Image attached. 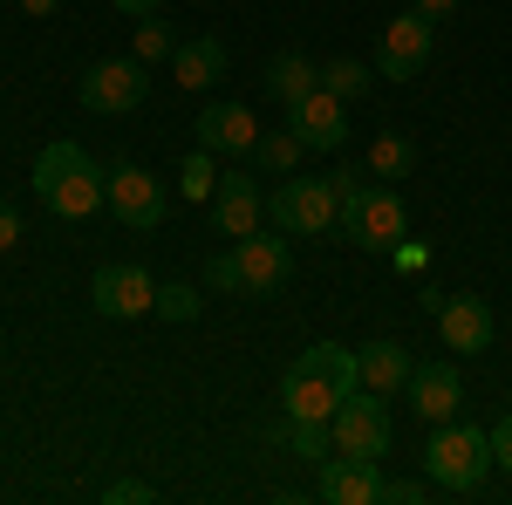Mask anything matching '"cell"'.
Wrapping results in <instances>:
<instances>
[{
  "label": "cell",
  "mask_w": 512,
  "mask_h": 505,
  "mask_svg": "<svg viewBox=\"0 0 512 505\" xmlns=\"http://www.w3.org/2000/svg\"><path fill=\"white\" fill-rule=\"evenodd\" d=\"M328 178H335V198H342L335 226L349 233V246H362V253H396V246L410 239L403 192H390V185L369 171V157H349V164L328 171Z\"/></svg>",
  "instance_id": "cell-1"
},
{
  "label": "cell",
  "mask_w": 512,
  "mask_h": 505,
  "mask_svg": "<svg viewBox=\"0 0 512 505\" xmlns=\"http://www.w3.org/2000/svg\"><path fill=\"white\" fill-rule=\"evenodd\" d=\"M355 383H362L355 349H342V342H315V349L294 355V369L280 376V410H287V417H315V424H328V417L349 403Z\"/></svg>",
  "instance_id": "cell-2"
},
{
  "label": "cell",
  "mask_w": 512,
  "mask_h": 505,
  "mask_svg": "<svg viewBox=\"0 0 512 505\" xmlns=\"http://www.w3.org/2000/svg\"><path fill=\"white\" fill-rule=\"evenodd\" d=\"M103 192H110V171L82 151V144H69V137L35 157L41 212H55V219H89V212H103Z\"/></svg>",
  "instance_id": "cell-3"
},
{
  "label": "cell",
  "mask_w": 512,
  "mask_h": 505,
  "mask_svg": "<svg viewBox=\"0 0 512 505\" xmlns=\"http://www.w3.org/2000/svg\"><path fill=\"white\" fill-rule=\"evenodd\" d=\"M485 471H492V430L465 424V417H451V424L431 430V444H424V478H431L437 492L465 499V492L485 485Z\"/></svg>",
  "instance_id": "cell-4"
},
{
  "label": "cell",
  "mask_w": 512,
  "mask_h": 505,
  "mask_svg": "<svg viewBox=\"0 0 512 505\" xmlns=\"http://www.w3.org/2000/svg\"><path fill=\"white\" fill-rule=\"evenodd\" d=\"M335 212H342L335 178H315V171H287L274 192H267V226H274V233H287V239L335 233Z\"/></svg>",
  "instance_id": "cell-5"
},
{
  "label": "cell",
  "mask_w": 512,
  "mask_h": 505,
  "mask_svg": "<svg viewBox=\"0 0 512 505\" xmlns=\"http://www.w3.org/2000/svg\"><path fill=\"white\" fill-rule=\"evenodd\" d=\"M328 430H335V451H349V458H390V444H396V417H390V403L376 396V389H349V403L328 417Z\"/></svg>",
  "instance_id": "cell-6"
},
{
  "label": "cell",
  "mask_w": 512,
  "mask_h": 505,
  "mask_svg": "<svg viewBox=\"0 0 512 505\" xmlns=\"http://www.w3.org/2000/svg\"><path fill=\"white\" fill-rule=\"evenodd\" d=\"M151 96V69L137 55H117V62H96L76 76V103L89 117H130L137 103Z\"/></svg>",
  "instance_id": "cell-7"
},
{
  "label": "cell",
  "mask_w": 512,
  "mask_h": 505,
  "mask_svg": "<svg viewBox=\"0 0 512 505\" xmlns=\"http://www.w3.org/2000/svg\"><path fill=\"white\" fill-rule=\"evenodd\" d=\"M226 260H233V287L253 294V301H267V294H280L294 280V246H287V233H246V239H233Z\"/></svg>",
  "instance_id": "cell-8"
},
{
  "label": "cell",
  "mask_w": 512,
  "mask_h": 505,
  "mask_svg": "<svg viewBox=\"0 0 512 505\" xmlns=\"http://www.w3.org/2000/svg\"><path fill=\"white\" fill-rule=\"evenodd\" d=\"M89 308L103 314V321H144V314L158 308V280L137 260H117V267H103L89 280Z\"/></svg>",
  "instance_id": "cell-9"
},
{
  "label": "cell",
  "mask_w": 512,
  "mask_h": 505,
  "mask_svg": "<svg viewBox=\"0 0 512 505\" xmlns=\"http://www.w3.org/2000/svg\"><path fill=\"white\" fill-rule=\"evenodd\" d=\"M431 48H437V21L431 14H396L390 28H383V48H376V76L383 82H410V76H424V62H431Z\"/></svg>",
  "instance_id": "cell-10"
},
{
  "label": "cell",
  "mask_w": 512,
  "mask_h": 505,
  "mask_svg": "<svg viewBox=\"0 0 512 505\" xmlns=\"http://www.w3.org/2000/svg\"><path fill=\"white\" fill-rule=\"evenodd\" d=\"M103 205L117 212V226H137V233H158L164 226V185L144 171V164H117L110 171V192H103Z\"/></svg>",
  "instance_id": "cell-11"
},
{
  "label": "cell",
  "mask_w": 512,
  "mask_h": 505,
  "mask_svg": "<svg viewBox=\"0 0 512 505\" xmlns=\"http://www.w3.org/2000/svg\"><path fill=\"white\" fill-rule=\"evenodd\" d=\"M287 130H294L308 151H342V144H349V103L328 96V89H308L301 103H287Z\"/></svg>",
  "instance_id": "cell-12"
},
{
  "label": "cell",
  "mask_w": 512,
  "mask_h": 505,
  "mask_svg": "<svg viewBox=\"0 0 512 505\" xmlns=\"http://www.w3.org/2000/svg\"><path fill=\"white\" fill-rule=\"evenodd\" d=\"M492 301L485 294H444V308H437V335H444V349L458 355H485L492 349Z\"/></svg>",
  "instance_id": "cell-13"
},
{
  "label": "cell",
  "mask_w": 512,
  "mask_h": 505,
  "mask_svg": "<svg viewBox=\"0 0 512 505\" xmlns=\"http://www.w3.org/2000/svg\"><path fill=\"white\" fill-rule=\"evenodd\" d=\"M192 137L212 157H253L260 123H253V110H246V103H205V110H198V123H192Z\"/></svg>",
  "instance_id": "cell-14"
},
{
  "label": "cell",
  "mask_w": 512,
  "mask_h": 505,
  "mask_svg": "<svg viewBox=\"0 0 512 505\" xmlns=\"http://www.w3.org/2000/svg\"><path fill=\"white\" fill-rule=\"evenodd\" d=\"M410 410L424 424H451L465 410V383H458V362H417L410 369Z\"/></svg>",
  "instance_id": "cell-15"
},
{
  "label": "cell",
  "mask_w": 512,
  "mask_h": 505,
  "mask_svg": "<svg viewBox=\"0 0 512 505\" xmlns=\"http://www.w3.org/2000/svg\"><path fill=\"white\" fill-rule=\"evenodd\" d=\"M260 219H267V198H260V185L233 164V171L219 178V192H212V226L226 239H246V233H260Z\"/></svg>",
  "instance_id": "cell-16"
},
{
  "label": "cell",
  "mask_w": 512,
  "mask_h": 505,
  "mask_svg": "<svg viewBox=\"0 0 512 505\" xmlns=\"http://www.w3.org/2000/svg\"><path fill=\"white\" fill-rule=\"evenodd\" d=\"M321 499L328 505H376L383 499V465L376 458H349V451L321 458Z\"/></svg>",
  "instance_id": "cell-17"
},
{
  "label": "cell",
  "mask_w": 512,
  "mask_h": 505,
  "mask_svg": "<svg viewBox=\"0 0 512 505\" xmlns=\"http://www.w3.org/2000/svg\"><path fill=\"white\" fill-rule=\"evenodd\" d=\"M219 76H226V41H212V35L178 41V55H171V82L178 89H212Z\"/></svg>",
  "instance_id": "cell-18"
},
{
  "label": "cell",
  "mask_w": 512,
  "mask_h": 505,
  "mask_svg": "<svg viewBox=\"0 0 512 505\" xmlns=\"http://www.w3.org/2000/svg\"><path fill=\"white\" fill-rule=\"evenodd\" d=\"M355 369H362V389H376V396H396V389L410 383V355L403 342H369V349H355Z\"/></svg>",
  "instance_id": "cell-19"
},
{
  "label": "cell",
  "mask_w": 512,
  "mask_h": 505,
  "mask_svg": "<svg viewBox=\"0 0 512 505\" xmlns=\"http://www.w3.org/2000/svg\"><path fill=\"white\" fill-rule=\"evenodd\" d=\"M260 82H267V96H274V103H301L308 89H321V62H308V55L294 48V55H274Z\"/></svg>",
  "instance_id": "cell-20"
},
{
  "label": "cell",
  "mask_w": 512,
  "mask_h": 505,
  "mask_svg": "<svg viewBox=\"0 0 512 505\" xmlns=\"http://www.w3.org/2000/svg\"><path fill=\"white\" fill-rule=\"evenodd\" d=\"M369 171H376L383 185H403V178L417 171V144H410L403 130H376V144H369Z\"/></svg>",
  "instance_id": "cell-21"
},
{
  "label": "cell",
  "mask_w": 512,
  "mask_h": 505,
  "mask_svg": "<svg viewBox=\"0 0 512 505\" xmlns=\"http://www.w3.org/2000/svg\"><path fill=\"white\" fill-rule=\"evenodd\" d=\"M321 89H328V96H342V103H362V96L376 89V69H369V62H355V55H335V62H321Z\"/></svg>",
  "instance_id": "cell-22"
},
{
  "label": "cell",
  "mask_w": 512,
  "mask_h": 505,
  "mask_svg": "<svg viewBox=\"0 0 512 505\" xmlns=\"http://www.w3.org/2000/svg\"><path fill=\"white\" fill-rule=\"evenodd\" d=\"M301 157H308V144H301L294 130H260V144H253V164H260V171H274V178L301 171Z\"/></svg>",
  "instance_id": "cell-23"
},
{
  "label": "cell",
  "mask_w": 512,
  "mask_h": 505,
  "mask_svg": "<svg viewBox=\"0 0 512 505\" xmlns=\"http://www.w3.org/2000/svg\"><path fill=\"white\" fill-rule=\"evenodd\" d=\"M158 321H171V328H185V321H198L205 314V294H198L192 280H158Z\"/></svg>",
  "instance_id": "cell-24"
},
{
  "label": "cell",
  "mask_w": 512,
  "mask_h": 505,
  "mask_svg": "<svg viewBox=\"0 0 512 505\" xmlns=\"http://www.w3.org/2000/svg\"><path fill=\"white\" fill-rule=\"evenodd\" d=\"M280 444H287V451H294V458H328V451H335V430L328 424H315V417H287V424H280Z\"/></svg>",
  "instance_id": "cell-25"
},
{
  "label": "cell",
  "mask_w": 512,
  "mask_h": 505,
  "mask_svg": "<svg viewBox=\"0 0 512 505\" xmlns=\"http://www.w3.org/2000/svg\"><path fill=\"white\" fill-rule=\"evenodd\" d=\"M130 55H137L144 69H158V62H171V55H178V35H171L158 14H151V21H137V48H130Z\"/></svg>",
  "instance_id": "cell-26"
},
{
  "label": "cell",
  "mask_w": 512,
  "mask_h": 505,
  "mask_svg": "<svg viewBox=\"0 0 512 505\" xmlns=\"http://www.w3.org/2000/svg\"><path fill=\"white\" fill-rule=\"evenodd\" d=\"M178 185H185V198H205V205H212V192H219V171H212V151H205V144H198V151H185Z\"/></svg>",
  "instance_id": "cell-27"
},
{
  "label": "cell",
  "mask_w": 512,
  "mask_h": 505,
  "mask_svg": "<svg viewBox=\"0 0 512 505\" xmlns=\"http://www.w3.org/2000/svg\"><path fill=\"white\" fill-rule=\"evenodd\" d=\"M431 492H437L431 478H383V499L376 505H424Z\"/></svg>",
  "instance_id": "cell-28"
},
{
  "label": "cell",
  "mask_w": 512,
  "mask_h": 505,
  "mask_svg": "<svg viewBox=\"0 0 512 505\" xmlns=\"http://www.w3.org/2000/svg\"><path fill=\"white\" fill-rule=\"evenodd\" d=\"M103 499L110 505H151L158 485H151V478H117V485H103Z\"/></svg>",
  "instance_id": "cell-29"
},
{
  "label": "cell",
  "mask_w": 512,
  "mask_h": 505,
  "mask_svg": "<svg viewBox=\"0 0 512 505\" xmlns=\"http://www.w3.org/2000/svg\"><path fill=\"white\" fill-rule=\"evenodd\" d=\"M492 465H499V471H512V410L499 417V424H492Z\"/></svg>",
  "instance_id": "cell-30"
},
{
  "label": "cell",
  "mask_w": 512,
  "mask_h": 505,
  "mask_svg": "<svg viewBox=\"0 0 512 505\" xmlns=\"http://www.w3.org/2000/svg\"><path fill=\"white\" fill-rule=\"evenodd\" d=\"M390 260H396V267H403V273H424V267H431V253H424V246H410V239L396 246Z\"/></svg>",
  "instance_id": "cell-31"
},
{
  "label": "cell",
  "mask_w": 512,
  "mask_h": 505,
  "mask_svg": "<svg viewBox=\"0 0 512 505\" xmlns=\"http://www.w3.org/2000/svg\"><path fill=\"white\" fill-rule=\"evenodd\" d=\"M14 239H21V212H14V205H7V198H0V253H7V246H14Z\"/></svg>",
  "instance_id": "cell-32"
},
{
  "label": "cell",
  "mask_w": 512,
  "mask_h": 505,
  "mask_svg": "<svg viewBox=\"0 0 512 505\" xmlns=\"http://www.w3.org/2000/svg\"><path fill=\"white\" fill-rule=\"evenodd\" d=\"M110 7H117V14H130V21H151L164 0H110Z\"/></svg>",
  "instance_id": "cell-33"
},
{
  "label": "cell",
  "mask_w": 512,
  "mask_h": 505,
  "mask_svg": "<svg viewBox=\"0 0 512 505\" xmlns=\"http://www.w3.org/2000/svg\"><path fill=\"white\" fill-rule=\"evenodd\" d=\"M205 280H212V287H226V294H233V260H226V253H219V260H212V267H205Z\"/></svg>",
  "instance_id": "cell-34"
},
{
  "label": "cell",
  "mask_w": 512,
  "mask_h": 505,
  "mask_svg": "<svg viewBox=\"0 0 512 505\" xmlns=\"http://www.w3.org/2000/svg\"><path fill=\"white\" fill-rule=\"evenodd\" d=\"M417 14H431V21H444V14H458V0H417Z\"/></svg>",
  "instance_id": "cell-35"
},
{
  "label": "cell",
  "mask_w": 512,
  "mask_h": 505,
  "mask_svg": "<svg viewBox=\"0 0 512 505\" xmlns=\"http://www.w3.org/2000/svg\"><path fill=\"white\" fill-rule=\"evenodd\" d=\"M55 7H62V0H21V14H35V21H41V14H55Z\"/></svg>",
  "instance_id": "cell-36"
}]
</instances>
